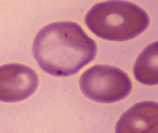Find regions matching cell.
Returning <instances> with one entry per match:
<instances>
[{
  "label": "cell",
  "instance_id": "7a4b0ae2",
  "mask_svg": "<svg viewBox=\"0 0 158 133\" xmlns=\"http://www.w3.org/2000/svg\"><path fill=\"white\" fill-rule=\"evenodd\" d=\"M85 22L91 32L104 39H131L148 27L149 17L138 5L124 1H109L94 5Z\"/></svg>",
  "mask_w": 158,
  "mask_h": 133
},
{
  "label": "cell",
  "instance_id": "5b68a950",
  "mask_svg": "<svg viewBox=\"0 0 158 133\" xmlns=\"http://www.w3.org/2000/svg\"><path fill=\"white\" fill-rule=\"evenodd\" d=\"M115 133H158V107L156 102L136 103L120 118Z\"/></svg>",
  "mask_w": 158,
  "mask_h": 133
},
{
  "label": "cell",
  "instance_id": "277c9868",
  "mask_svg": "<svg viewBox=\"0 0 158 133\" xmlns=\"http://www.w3.org/2000/svg\"><path fill=\"white\" fill-rule=\"evenodd\" d=\"M36 73L29 66L10 63L0 66V101L15 102L31 95L38 86Z\"/></svg>",
  "mask_w": 158,
  "mask_h": 133
},
{
  "label": "cell",
  "instance_id": "8992f818",
  "mask_svg": "<svg viewBox=\"0 0 158 133\" xmlns=\"http://www.w3.org/2000/svg\"><path fill=\"white\" fill-rule=\"evenodd\" d=\"M157 41L147 46L137 58L133 73L139 83L146 85L158 83Z\"/></svg>",
  "mask_w": 158,
  "mask_h": 133
},
{
  "label": "cell",
  "instance_id": "3957f363",
  "mask_svg": "<svg viewBox=\"0 0 158 133\" xmlns=\"http://www.w3.org/2000/svg\"><path fill=\"white\" fill-rule=\"evenodd\" d=\"M80 87L89 99L107 103L125 98L131 91L132 83L128 75L120 68L96 65L81 75Z\"/></svg>",
  "mask_w": 158,
  "mask_h": 133
},
{
  "label": "cell",
  "instance_id": "6da1fadb",
  "mask_svg": "<svg viewBox=\"0 0 158 133\" xmlns=\"http://www.w3.org/2000/svg\"><path fill=\"white\" fill-rule=\"evenodd\" d=\"M32 50L43 71L56 76H68L77 73L95 58L97 46L77 23L59 22L39 31Z\"/></svg>",
  "mask_w": 158,
  "mask_h": 133
}]
</instances>
